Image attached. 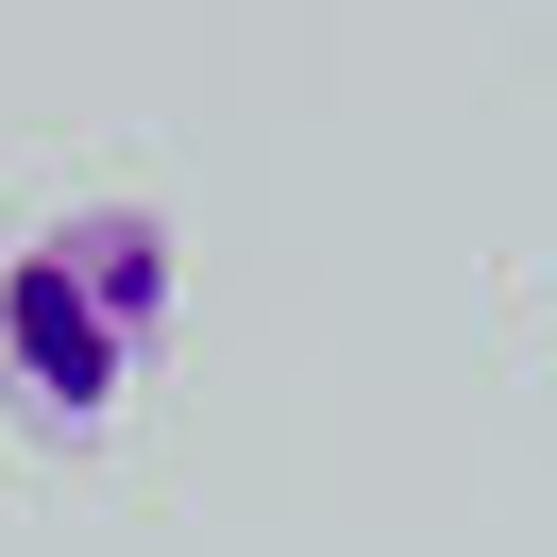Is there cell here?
I'll list each match as a JSON object with an SVG mask.
<instances>
[{"label": "cell", "instance_id": "6da1fadb", "mask_svg": "<svg viewBox=\"0 0 557 557\" xmlns=\"http://www.w3.org/2000/svg\"><path fill=\"white\" fill-rule=\"evenodd\" d=\"M152 338H170V220H152V203H69L51 237H17L0 372L35 388L51 422H102Z\"/></svg>", "mask_w": 557, "mask_h": 557}, {"label": "cell", "instance_id": "7a4b0ae2", "mask_svg": "<svg viewBox=\"0 0 557 557\" xmlns=\"http://www.w3.org/2000/svg\"><path fill=\"white\" fill-rule=\"evenodd\" d=\"M0 287H17V253H0Z\"/></svg>", "mask_w": 557, "mask_h": 557}]
</instances>
